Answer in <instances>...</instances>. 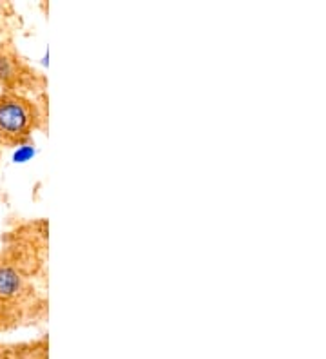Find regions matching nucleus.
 <instances>
[{
	"mask_svg": "<svg viewBox=\"0 0 326 359\" xmlns=\"http://www.w3.org/2000/svg\"><path fill=\"white\" fill-rule=\"evenodd\" d=\"M43 123V111L33 98L18 93H0V142L20 147Z\"/></svg>",
	"mask_w": 326,
	"mask_h": 359,
	"instance_id": "nucleus-1",
	"label": "nucleus"
},
{
	"mask_svg": "<svg viewBox=\"0 0 326 359\" xmlns=\"http://www.w3.org/2000/svg\"><path fill=\"white\" fill-rule=\"evenodd\" d=\"M0 88L4 93L26 95L46 88V79L6 44H0Z\"/></svg>",
	"mask_w": 326,
	"mask_h": 359,
	"instance_id": "nucleus-2",
	"label": "nucleus"
},
{
	"mask_svg": "<svg viewBox=\"0 0 326 359\" xmlns=\"http://www.w3.org/2000/svg\"><path fill=\"white\" fill-rule=\"evenodd\" d=\"M0 359H49V337L0 345Z\"/></svg>",
	"mask_w": 326,
	"mask_h": 359,
	"instance_id": "nucleus-3",
	"label": "nucleus"
},
{
	"mask_svg": "<svg viewBox=\"0 0 326 359\" xmlns=\"http://www.w3.org/2000/svg\"><path fill=\"white\" fill-rule=\"evenodd\" d=\"M24 321H27V318L20 311L0 302V332H8V330L17 329Z\"/></svg>",
	"mask_w": 326,
	"mask_h": 359,
	"instance_id": "nucleus-4",
	"label": "nucleus"
},
{
	"mask_svg": "<svg viewBox=\"0 0 326 359\" xmlns=\"http://www.w3.org/2000/svg\"><path fill=\"white\" fill-rule=\"evenodd\" d=\"M4 33H6V17L4 13L0 11V39L4 36Z\"/></svg>",
	"mask_w": 326,
	"mask_h": 359,
	"instance_id": "nucleus-5",
	"label": "nucleus"
}]
</instances>
